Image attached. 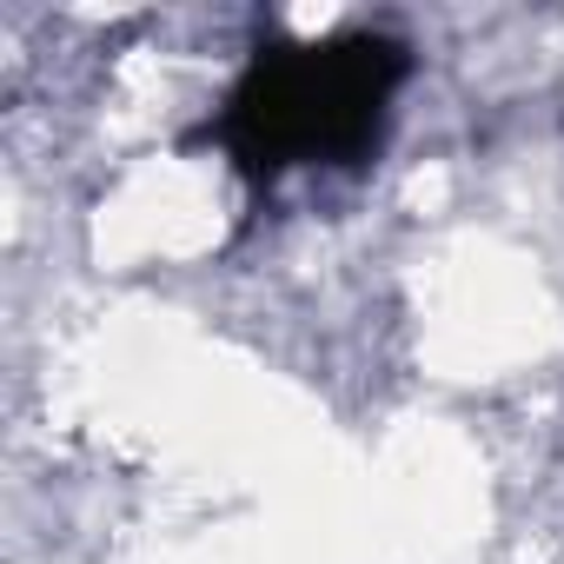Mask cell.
<instances>
[{
	"label": "cell",
	"instance_id": "6da1fadb",
	"mask_svg": "<svg viewBox=\"0 0 564 564\" xmlns=\"http://www.w3.org/2000/svg\"><path fill=\"white\" fill-rule=\"evenodd\" d=\"M405 74L412 54L392 34L272 41L246 61L193 147H219L246 186H272L293 166H366L386 140Z\"/></svg>",
	"mask_w": 564,
	"mask_h": 564
}]
</instances>
